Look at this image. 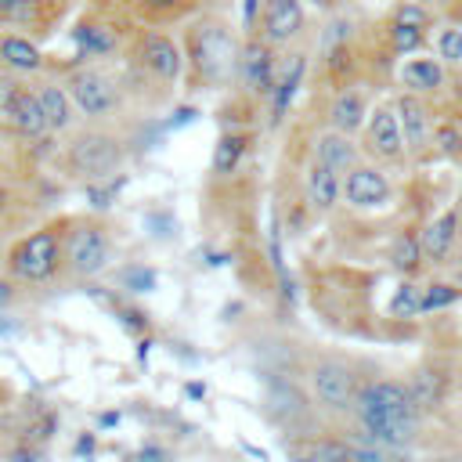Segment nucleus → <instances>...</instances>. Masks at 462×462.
Listing matches in <instances>:
<instances>
[{
	"mask_svg": "<svg viewBox=\"0 0 462 462\" xmlns=\"http://www.w3.org/2000/svg\"><path fill=\"white\" fill-rule=\"evenodd\" d=\"M354 415L361 422V430L368 433V444L386 448V451H401L415 440L419 430V408L411 404L408 383L397 379H375L365 383L354 397Z\"/></svg>",
	"mask_w": 462,
	"mask_h": 462,
	"instance_id": "nucleus-1",
	"label": "nucleus"
},
{
	"mask_svg": "<svg viewBox=\"0 0 462 462\" xmlns=\"http://www.w3.org/2000/svg\"><path fill=\"white\" fill-rule=\"evenodd\" d=\"M188 51H191L195 72L209 87H220L238 72V43L224 25H213V22L195 25V32L188 40Z\"/></svg>",
	"mask_w": 462,
	"mask_h": 462,
	"instance_id": "nucleus-2",
	"label": "nucleus"
},
{
	"mask_svg": "<svg viewBox=\"0 0 462 462\" xmlns=\"http://www.w3.org/2000/svg\"><path fill=\"white\" fill-rule=\"evenodd\" d=\"M61 263V238L58 231L43 227L25 235L11 253H7V271L22 282H51Z\"/></svg>",
	"mask_w": 462,
	"mask_h": 462,
	"instance_id": "nucleus-3",
	"label": "nucleus"
},
{
	"mask_svg": "<svg viewBox=\"0 0 462 462\" xmlns=\"http://www.w3.org/2000/svg\"><path fill=\"white\" fill-rule=\"evenodd\" d=\"M61 260H65L69 271L79 274V278L101 274V271L108 267V260H112V242H108L105 227L87 224V220H76V224L65 231V238H61Z\"/></svg>",
	"mask_w": 462,
	"mask_h": 462,
	"instance_id": "nucleus-4",
	"label": "nucleus"
},
{
	"mask_svg": "<svg viewBox=\"0 0 462 462\" xmlns=\"http://www.w3.org/2000/svg\"><path fill=\"white\" fill-rule=\"evenodd\" d=\"M69 162H72L83 177L105 180V177H112V173L119 170L123 148H119V141H116L108 130H79V134L72 137V144H69Z\"/></svg>",
	"mask_w": 462,
	"mask_h": 462,
	"instance_id": "nucleus-5",
	"label": "nucleus"
},
{
	"mask_svg": "<svg viewBox=\"0 0 462 462\" xmlns=\"http://www.w3.org/2000/svg\"><path fill=\"white\" fill-rule=\"evenodd\" d=\"M310 393L325 411H346L357 397V379L343 361H318L310 368Z\"/></svg>",
	"mask_w": 462,
	"mask_h": 462,
	"instance_id": "nucleus-6",
	"label": "nucleus"
},
{
	"mask_svg": "<svg viewBox=\"0 0 462 462\" xmlns=\"http://www.w3.org/2000/svg\"><path fill=\"white\" fill-rule=\"evenodd\" d=\"M65 94L90 119H101V116H108L116 108V87H112V79L101 69H76L69 76Z\"/></svg>",
	"mask_w": 462,
	"mask_h": 462,
	"instance_id": "nucleus-7",
	"label": "nucleus"
},
{
	"mask_svg": "<svg viewBox=\"0 0 462 462\" xmlns=\"http://www.w3.org/2000/svg\"><path fill=\"white\" fill-rule=\"evenodd\" d=\"M339 184H343V199H346L354 209H375V206H386V199L393 195L390 180H386L383 170H375V166H354Z\"/></svg>",
	"mask_w": 462,
	"mask_h": 462,
	"instance_id": "nucleus-8",
	"label": "nucleus"
},
{
	"mask_svg": "<svg viewBox=\"0 0 462 462\" xmlns=\"http://www.w3.org/2000/svg\"><path fill=\"white\" fill-rule=\"evenodd\" d=\"M365 148L375 159H386V162L404 159V137H401V123H397L393 105H379L368 116V144Z\"/></svg>",
	"mask_w": 462,
	"mask_h": 462,
	"instance_id": "nucleus-9",
	"label": "nucleus"
},
{
	"mask_svg": "<svg viewBox=\"0 0 462 462\" xmlns=\"http://www.w3.org/2000/svg\"><path fill=\"white\" fill-rule=\"evenodd\" d=\"M260 29H263V43L267 47H282V43L296 40V32L303 29V7H300V0H267L263 18H260Z\"/></svg>",
	"mask_w": 462,
	"mask_h": 462,
	"instance_id": "nucleus-10",
	"label": "nucleus"
},
{
	"mask_svg": "<svg viewBox=\"0 0 462 462\" xmlns=\"http://www.w3.org/2000/svg\"><path fill=\"white\" fill-rule=\"evenodd\" d=\"M393 112H397V123H401L404 152L419 155V152L430 144V137H433V130H430V108H426L415 94H401V97L393 101Z\"/></svg>",
	"mask_w": 462,
	"mask_h": 462,
	"instance_id": "nucleus-11",
	"label": "nucleus"
},
{
	"mask_svg": "<svg viewBox=\"0 0 462 462\" xmlns=\"http://www.w3.org/2000/svg\"><path fill=\"white\" fill-rule=\"evenodd\" d=\"M141 61L162 83H173L180 76V65H184L177 43L166 32H144V40H141Z\"/></svg>",
	"mask_w": 462,
	"mask_h": 462,
	"instance_id": "nucleus-12",
	"label": "nucleus"
},
{
	"mask_svg": "<svg viewBox=\"0 0 462 462\" xmlns=\"http://www.w3.org/2000/svg\"><path fill=\"white\" fill-rule=\"evenodd\" d=\"M238 76L260 94L274 90V47H267L263 40L245 43V51H238Z\"/></svg>",
	"mask_w": 462,
	"mask_h": 462,
	"instance_id": "nucleus-13",
	"label": "nucleus"
},
{
	"mask_svg": "<svg viewBox=\"0 0 462 462\" xmlns=\"http://www.w3.org/2000/svg\"><path fill=\"white\" fill-rule=\"evenodd\" d=\"M314 162L325 166L328 173H350L357 166V144L336 130H325L318 141H314Z\"/></svg>",
	"mask_w": 462,
	"mask_h": 462,
	"instance_id": "nucleus-14",
	"label": "nucleus"
},
{
	"mask_svg": "<svg viewBox=\"0 0 462 462\" xmlns=\"http://www.w3.org/2000/svg\"><path fill=\"white\" fill-rule=\"evenodd\" d=\"M455 238H458V213H440L422 235H419V249H422V260L430 263H444L455 249Z\"/></svg>",
	"mask_w": 462,
	"mask_h": 462,
	"instance_id": "nucleus-15",
	"label": "nucleus"
},
{
	"mask_svg": "<svg viewBox=\"0 0 462 462\" xmlns=\"http://www.w3.org/2000/svg\"><path fill=\"white\" fill-rule=\"evenodd\" d=\"M0 65L14 76V72H40L43 69V54L32 40L25 36H0Z\"/></svg>",
	"mask_w": 462,
	"mask_h": 462,
	"instance_id": "nucleus-16",
	"label": "nucleus"
},
{
	"mask_svg": "<svg viewBox=\"0 0 462 462\" xmlns=\"http://www.w3.org/2000/svg\"><path fill=\"white\" fill-rule=\"evenodd\" d=\"M7 123H11V130H18V134H25V137H40L43 130H47V123H43V112H40V101H36V90H18V97L7 105Z\"/></svg>",
	"mask_w": 462,
	"mask_h": 462,
	"instance_id": "nucleus-17",
	"label": "nucleus"
},
{
	"mask_svg": "<svg viewBox=\"0 0 462 462\" xmlns=\"http://www.w3.org/2000/svg\"><path fill=\"white\" fill-rule=\"evenodd\" d=\"M303 191H307V202L314 209H332L339 202V195H343V184H339L336 173H328L325 166L310 162L307 166V177H303Z\"/></svg>",
	"mask_w": 462,
	"mask_h": 462,
	"instance_id": "nucleus-18",
	"label": "nucleus"
},
{
	"mask_svg": "<svg viewBox=\"0 0 462 462\" xmlns=\"http://www.w3.org/2000/svg\"><path fill=\"white\" fill-rule=\"evenodd\" d=\"M408 393H411V404L419 408V415L422 411H437L444 393H448V375L437 372V368H419L411 386H408Z\"/></svg>",
	"mask_w": 462,
	"mask_h": 462,
	"instance_id": "nucleus-19",
	"label": "nucleus"
},
{
	"mask_svg": "<svg viewBox=\"0 0 462 462\" xmlns=\"http://www.w3.org/2000/svg\"><path fill=\"white\" fill-rule=\"evenodd\" d=\"M36 101H40V112H43V123H47V130H69L72 126V101H69V94H65V87H58V83H43L40 90H36Z\"/></svg>",
	"mask_w": 462,
	"mask_h": 462,
	"instance_id": "nucleus-20",
	"label": "nucleus"
},
{
	"mask_svg": "<svg viewBox=\"0 0 462 462\" xmlns=\"http://www.w3.org/2000/svg\"><path fill=\"white\" fill-rule=\"evenodd\" d=\"M401 83L408 87V94H430V90H437L440 83H444V69H440V61H433V58H411L404 69H401Z\"/></svg>",
	"mask_w": 462,
	"mask_h": 462,
	"instance_id": "nucleus-21",
	"label": "nucleus"
},
{
	"mask_svg": "<svg viewBox=\"0 0 462 462\" xmlns=\"http://www.w3.org/2000/svg\"><path fill=\"white\" fill-rule=\"evenodd\" d=\"M328 119H332V130L350 137L354 130H361V119H365V97L357 90H343L336 94L332 108H328Z\"/></svg>",
	"mask_w": 462,
	"mask_h": 462,
	"instance_id": "nucleus-22",
	"label": "nucleus"
},
{
	"mask_svg": "<svg viewBox=\"0 0 462 462\" xmlns=\"http://www.w3.org/2000/svg\"><path fill=\"white\" fill-rule=\"evenodd\" d=\"M296 458L300 462H354V444L332 440V437H314V440H303Z\"/></svg>",
	"mask_w": 462,
	"mask_h": 462,
	"instance_id": "nucleus-23",
	"label": "nucleus"
},
{
	"mask_svg": "<svg viewBox=\"0 0 462 462\" xmlns=\"http://www.w3.org/2000/svg\"><path fill=\"white\" fill-rule=\"evenodd\" d=\"M303 72H307V61H303V58H296L282 76H274V90H271V116H274V119L289 108L292 94H296V90H300V83H303Z\"/></svg>",
	"mask_w": 462,
	"mask_h": 462,
	"instance_id": "nucleus-24",
	"label": "nucleus"
},
{
	"mask_svg": "<svg viewBox=\"0 0 462 462\" xmlns=\"http://www.w3.org/2000/svg\"><path fill=\"white\" fill-rule=\"evenodd\" d=\"M72 36H76V43H79L83 54H108V51L116 47L112 29H105V25H97V22H79V25L72 29Z\"/></svg>",
	"mask_w": 462,
	"mask_h": 462,
	"instance_id": "nucleus-25",
	"label": "nucleus"
},
{
	"mask_svg": "<svg viewBox=\"0 0 462 462\" xmlns=\"http://www.w3.org/2000/svg\"><path fill=\"white\" fill-rule=\"evenodd\" d=\"M245 148H249V137H245V134H224V137L217 141V148H213V170H217V173H231V170L242 162Z\"/></svg>",
	"mask_w": 462,
	"mask_h": 462,
	"instance_id": "nucleus-26",
	"label": "nucleus"
},
{
	"mask_svg": "<svg viewBox=\"0 0 462 462\" xmlns=\"http://www.w3.org/2000/svg\"><path fill=\"white\" fill-rule=\"evenodd\" d=\"M419 263H422L419 238H415V235H397L393 245H390V267L401 271V274H415Z\"/></svg>",
	"mask_w": 462,
	"mask_h": 462,
	"instance_id": "nucleus-27",
	"label": "nucleus"
},
{
	"mask_svg": "<svg viewBox=\"0 0 462 462\" xmlns=\"http://www.w3.org/2000/svg\"><path fill=\"white\" fill-rule=\"evenodd\" d=\"M390 314H393V318H419V314H422V285L404 282V285L393 292V300H390Z\"/></svg>",
	"mask_w": 462,
	"mask_h": 462,
	"instance_id": "nucleus-28",
	"label": "nucleus"
},
{
	"mask_svg": "<svg viewBox=\"0 0 462 462\" xmlns=\"http://www.w3.org/2000/svg\"><path fill=\"white\" fill-rule=\"evenodd\" d=\"M462 289L458 285H448V282H430L422 289V314H433V310H444L451 303H458Z\"/></svg>",
	"mask_w": 462,
	"mask_h": 462,
	"instance_id": "nucleus-29",
	"label": "nucleus"
},
{
	"mask_svg": "<svg viewBox=\"0 0 462 462\" xmlns=\"http://www.w3.org/2000/svg\"><path fill=\"white\" fill-rule=\"evenodd\" d=\"M433 47H437V58H440V61L462 69V29H458V25H444V29L437 32Z\"/></svg>",
	"mask_w": 462,
	"mask_h": 462,
	"instance_id": "nucleus-30",
	"label": "nucleus"
},
{
	"mask_svg": "<svg viewBox=\"0 0 462 462\" xmlns=\"http://www.w3.org/2000/svg\"><path fill=\"white\" fill-rule=\"evenodd\" d=\"M390 47L397 54H411L422 47V32L419 29H408V25H390Z\"/></svg>",
	"mask_w": 462,
	"mask_h": 462,
	"instance_id": "nucleus-31",
	"label": "nucleus"
},
{
	"mask_svg": "<svg viewBox=\"0 0 462 462\" xmlns=\"http://www.w3.org/2000/svg\"><path fill=\"white\" fill-rule=\"evenodd\" d=\"M393 25H408V29L426 32V25H430V11L419 7V4H401L397 14H393Z\"/></svg>",
	"mask_w": 462,
	"mask_h": 462,
	"instance_id": "nucleus-32",
	"label": "nucleus"
},
{
	"mask_svg": "<svg viewBox=\"0 0 462 462\" xmlns=\"http://www.w3.org/2000/svg\"><path fill=\"white\" fill-rule=\"evenodd\" d=\"M354 462H404V458H401V451H386V448H375V444H357Z\"/></svg>",
	"mask_w": 462,
	"mask_h": 462,
	"instance_id": "nucleus-33",
	"label": "nucleus"
},
{
	"mask_svg": "<svg viewBox=\"0 0 462 462\" xmlns=\"http://www.w3.org/2000/svg\"><path fill=\"white\" fill-rule=\"evenodd\" d=\"M123 282L134 292H148V289H155V271H148V267H126L123 271Z\"/></svg>",
	"mask_w": 462,
	"mask_h": 462,
	"instance_id": "nucleus-34",
	"label": "nucleus"
},
{
	"mask_svg": "<svg viewBox=\"0 0 462 462\" xmlns=\"http://www.w3.org/2000/svg\"><path fill=\"white\" fill-rule=\"evenodd\" d=\"M437 144H440L444 155H455V152L462 148V134H458V126H444V130H437Z\"/></svg>",
	"mask_w": 462,
	"mask_h": 462,
	"instance_id": "nucleus-35",
	"label": "nucleus"
},
{
	"mask_svg": "<svg viewBox=\"0 0 462 462\" xmlns=\"http://www.w3.org/2000/svg\"><path fill=\"white\" fill-rule=\"evenodd\" d=\"M18 90H22V83L11 72H0V112H7V105L18 97Z\"/></svg>",
	"mask_w": 462,
	"mask_h": 462,
	"instance_id": "nucleus-36",
	"label": "nucleus"
},
{
	"mask_svg": "<svg viewBox=\"0 0 462 462\" xmlns=\"http://www.w3.org/2000/svg\"><path fill=\"white\" fill-rule=\"evenodd\" d=\"M11 300H14V282H11V278H0V310H4Z\"/></svg>",
	"mask_w": 462,
	"mask_h": 462,
	"instance_id": "nucleus-37",
	"label": "nucleus"
},
{
	"mask_svg": "<svg viewBox=\"0 0 462 462\" xmlns=\"http://www.w3.org/2000/svg\"><path fill=\"white\" fill-rule=\"evenodd\" d=\"M25 4H29V0H0V11H4V14H14V11H22Z\"/></svg>",
	"mask_w": 462,
	"mask_h": 462,
	"instance_id": "nucleus-38",
	"label": "nucleus"
},
{
	"mask_svg": "<svg viewBox=\"0 0 462 462\" xmlns=\"http://www.w3.org/2000/svg\"><path fill=\"white\" fill-rule=\"evenodd\" d=\"M253 11H256V0H242V18H245V22L253 18Z\"/></svg>",
	"mask_w": 462,
	"mask_h": 462,
	"instance_id": "nucleus-39",
	"label": "nucleus"
},
{
	"mask_svg": "<svg viewBox=\"0 0 462 462\" xmlns=\"http://www.w3.org/2000/svg\"><path fill=\"white\" fill-rule=\"evenodd\" d=\"M14 328H18L14 321H0V332H14Z\"/></svg>",
	"mask_w": 462,
	"mask_h": 462,
	"instance_id": "nucleus-40",
	"label": "nucleus"
},
{
	"mask_svg": "<svg viewBox=\"0 0 462 462\" xmlns=\"http://www.w3.org/2000/svg\"><path fill=\"white\" fill-rule=\"evenodd\" d=\"M455 25H458V29H462V7H458V11H455Z\"/></svg>",
	"mask_w": 462,
	"mask_h": 462,
	"instance_id": "nucleus-41",
	"label": "nucleus"
},
{
	"mask_svg": "<svg viewBox=\"0 0 462 462\" xmlns=\"http://www.w3.org/2000/svg\"><path fill=\"white\" fill-rule=\"evenodd\" d=\"M422 462H451V458H422Z\"/></svg>",
	"mask_w": 462,
	"mask_h": 462,
	"instance_id": "nucleus-42",
	"label": "nucleus"
},
{
	"mask_svg": "<svg viewBox=\"0 0 462 462\" xmlns=\"http://www.w3.org/2000/svg\"><path fill=\"white\" fill-rule=\"evenodd\" d=\"M458 97H462V69H458Z\"/></svg>",
	"mask_w": 462,
	"mask_h": 462,
	"instance_id": "nucleus-43",
	"label": "nucleus"
}]
</instances>
